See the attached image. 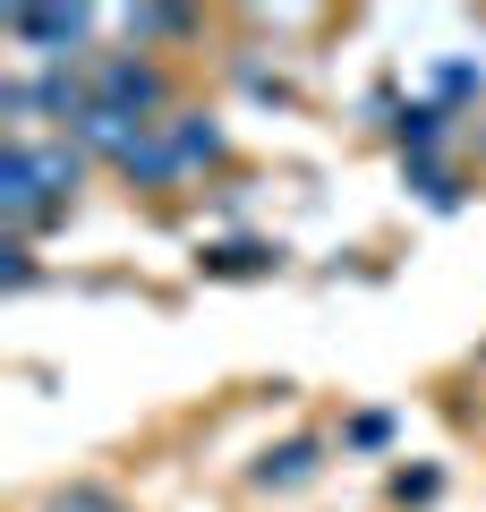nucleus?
Returning a JSON list of instances; mask_svg holds the SVG:
<instances>
[{
    "label": "nucleus",
    "mask_w": 486,
    "mask_h": 512,
    "mask_svg": "<svg viewBox=\"0 0 486 512\" xmlns=\"http://www.w3.org/2000/svg\"><path fill=\"white\" fill-rule=\"evenodd\" d=\"M18 35H35V43H77V18H18Z\"/></svg>",
    "instance_id": "obj_1"
}]
</instances>
